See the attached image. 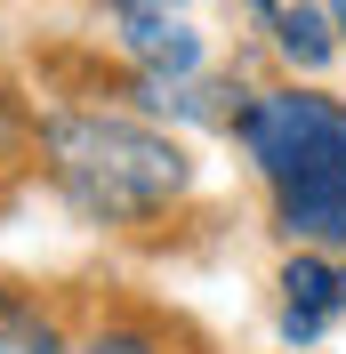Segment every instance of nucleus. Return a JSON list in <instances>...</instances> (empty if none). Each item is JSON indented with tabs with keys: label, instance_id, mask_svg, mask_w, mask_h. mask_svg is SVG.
<instances>
[{
	"label": "nucleus",
	"instance_id": "nucleus-8",
	"mask_svg": "<svg viewBox=\"0 0 346 354\" xmlns=\"http://www.w3.org/2000/svg\"><path fill=\"white\" fill-rule=\"evenodd\" d=\"M73 354H161L145 330H97V338H81Z\"/></svg>",
	"mask_w": 346,
	"mask_h": 354
},
{
	"label": "nucleus",
	"instance_id": "nucleus-7",
	"mask_svg": "<svg viewBox=\"0 0 346 354\" xmlns=\"http://www.w3.org/2000/svg\"><path fill=\"white\" fill-rule=\"evenodd\" d=\"M0 354H65V346H57V330H48V314L0 298Z\"/></svg>",
	"mask_w": 346,
	"mask_h": 354
},
{
	"label": "nucleus",
	"instance_id": "nucleus-6",
	"mask_svg": "<svg viewBox=\"0 0 346 354\" xmlns=\"http://www.w3.org/2000/svg\"><path fill=\"white\" fill-rule=\"evenodd\" d=\"M258 17L274 24V48L282 57H290V65H306V73H322L330 65V32H338V24L322 17V0H258Z\"/></svg>",
	"mask_w": 346,
	"mask_h": 354
},
{
	"label": "nucleus",
	"instance_id": "nucleus-9",
	"mask_svg": "<svg viewBox=\"0 0 346 354\" xmlns=\"http://www.w3.org/2000/svg\"><path fill=\"white\" fill-rule=\"evenodd\" d=\"M17 137H24V121H17V105H8V88H0V169H8V153H17Z\"/></svg>",
	"mask_w": 346,
	"mask_h": 354
},
{
	"label": "nucleus",
	"instance_id": "nucleus-10",
	"mask_svg": "<svg viewBox=\"0 0 346 354\" xmlns=\"http://www.w3.org/2000/svg\"><path fill=\"white\" fill-rule=\"evenodd\" d=\"M322 17H330V24H338V32H346V0H322Z\"/></svg>",
	"mask_w": 346,
	"mask_h": 354
},
{
	"label": "nucleus",
	"instance_id": "nucleus-3",
	"mask_svg": "<svg viewBox=\"0 0 346 354\" xmlns=\"http://www.w3.org/2000/svg\"><path fill=\"white\" fill-rule=\"evenodd\" d=\"M338 314H346V266L298 250L282 266V338H322Z\"/></svg>",
	"mask_w": 346,
	"mask_h": 354
},
{
	"label": "nucleus",
	"instance_id": "nucleus-5",
	"mask_svg": "<svg viewBox=\"0 0 346 354\" xmlns=\"http://www.w3.org/2000/svg\"><path fill=\"white\" fill-rule=\"evenodd\" d=\"M121 48H129L153 81H185L201 65V32L185 17H170V8H129L121 17Z\"/></svg>",
	"mask_w": 346,
	"mask_h": 354
},
{
	"label": "nucleus",
	"instance_id": "nucleus-11",
	"mask_svg": "<svg viewBox=\"0 0 346 354\" xmlns=\"http://www.w3.org/2000/svg\"><path fill=\"white\" fill-rule=\"evenodd\" d=\"M113 8H170V0H113Z\"/></svg>",
	"mask_w": 346,
	"mask_h": 354
},
{
	"label": "nucleus",
	"instance_id": "nucleus-2",
	"mask_svg": "<svg viewBox=\"0 0 346 354\" xmlns=\"http://www.w3.org/2000/svg\"><path fill=\"white\" fill-rule=\"evenodd\" d=\"M234 137L274 185L314 177V169H346V105L322 97V88H266V97H250L234 113Z\"/></svg>",
	"mask_w": 346,
	"mask_h": 354
},
{
	"label": "nucleus",
	"instance_id": "nucleus-1",
	"mask_svg": "<svg viewBox=\"0 0 346 354\" xmlns=\"http://www.w3.org/2000/svg\"><path fill=\"white\" fill-rule=\"evenodd\" d=\"M41 153H48L57 194L97 225H145L194 185L185 145L129 121V113H57L41 129Z\"/></svg>",
	"mask_w": 346,
	"mask_h": 354
},
{
	"label": "nucleus",
	"instance_id": "nucleus-4",
	"mask_svg": "<svg viewBox=\"0 0 346 354\" xmlns=\"http://www.w3.org/2000/svg\"><path fill=\"white\" fill-rule=\"evenodd\" d=\"M282 201V234L306 250H338L346 242V169H314V177H290L274 185Z\"/></svg>",
	"mask_w": 346,
	"mask_h": 354
}]
</instances>
